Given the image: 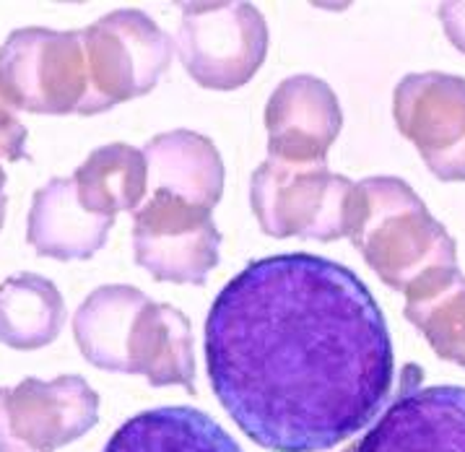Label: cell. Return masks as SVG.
Returning <instances> with one entry per match:
<instances>
[{
  "label": "cell",
  "instance_id": "cell-1",
  "mask_svg": "<svg viewBox=\"0 0 465 452\" xmlns=\"http://www.w3.org/2000/svg\"><path fill=\"white\" fill-rule=\"evenodd\" d=\"M213 393L268 452H328L391 396L388 322L351 268L286 252L247 263L205 318Z\"/></svg>",
  "mask_w": 465,
  "mask_h": 452
},
{
  "label": "cell",
  "instance_id": "cell-2",
  "mask_svg": "<svg viewBox=\"0 0 465 452\" xmlns=\"http://www.w3.org/2000/svg\"><path fill=\"white\" fill-rule=\"evenodd\" d=\"M74 339L96 369L141 375L153 388L183 385L195 393L193 328L185 312L151 301L135 286L94 289L75 310Z\"/></svg>",
  "mask_w": 465,
  "mask_h": 452
},
{
  "label": "cell",
  "instance_id": "cell-3",
  "mask_svg": "<svg viewBox=\"0 0 465 452\" xmlns=\"http://www.w3.org/2000/svg\"><path fill=\"white\" fill-rule=\"evenodd\" d=\"M349 237L374 276L401 294L429 270L458 265L455 240L401 177L354 185Z\"/></svg>",
  "mask_w": 465,
  "mask_h": 452
},
{
  "label": "cell",
  "instance_id": "cell-4",
  "mask_svg": "<svg viewBox=\"0 0 465 452\" xmlns=\"http://www.w3.org/2000/svg\"><path fill=\"white\" fill-rule=\"evenodd\" d=\"M354 185L325 162L297 164L271 159L252 172L250 206L268 237L335 242L349 237Z\"/></svg>",
  "mask_w": 465,
  "mask_h": 452
},
{
  "label": "cell",
  "instance_id": "cell-5",
  "mask_svg": "<svg viewBox=\"0 0 465 452\" xmlns=\"http://www.w3.org/2000/svg\"><path fill=\"white\" fill-rule=\"evenodd\" d=\"M89 96L84 114H102L149 94L167 74L174 44L167 32L138 8H120L81 29Z\"/></svg>",
  "mask_w": 465,
  "mask_h": 452
},
{
  "label": "cell",
  "instance_id": "cell-6",
  "mask_svg": "<svg viewBox=\"0 0 465 452\" xmlns=\"http://www.w3.org/2000/svg\"><path fill=\"white\" fill-rule=\"evenodd\" d=\"M0 96L21 113L84 114L89 75L81 29L11 32L0 44Z\"/></svg>",
  "mask_w": 465,
  "mask_h": 452
},
{
  "label": "cell",
  "instance_id": "cell-7",
  "mask_svg": "<svg viewBox=\"0 0 465 452\" xmlns=\"http://www.w3.org/2000/svg\"><path fill=\"white\" fill-rule=\"evenodd\" d=\"M174 50L187 75L213 92H234L261 71L268 24L250 3H185Z\"/></svg>",
  "mask_w": 465,
  "mask_h": 452
},
{
  "label": "cell",
  "instance_id": "cell-8",
  "mask_svg": "<svg viewBox=\"0 0 465 452\" xmlns=\"http://www.w3.org/2000/svg\"><path fill=\"white\" fill-rule=\"evenodd\" d=\"M96 424L99 396L81 375L0 388V452H57Z\"/></svg>",
  "mask_w": 465,
  "mask_h": 452
},
{
  "label": "cell",
  "instance_id": "cell-9",
  "mask_svg": "<svg viewBox=\"0 0 465 452\" xmlns=\"http://www.w3.org/2000/svg\"><path fill=\"white\" fill-rule=\"evenodd\" d=\"M135 263L156 281L203 286L219 265L222 231L211 211L185 201L153 192L133 219Z\"/></svg>",
  "mask_w": 465,
  "mask_h": 452
},
{
  "label": "cell",
  "instance_id": "cell-10",
  "mask_svg": "<svg viewBox=\"0 0 465 452\" xmlns=\"http://www.w3.org/2000/svg\"><path fill=\"white\" fill-rule=\"evenodd\" d=\"M392 117L437 180L465 182L463 75L427 71L401 78L392 92Z\"/></svg>",
  "mask_w": 465,
  "mask_h": 452
},
{
  "label": "cell",
  "instance_id": "cell-11",
  "mask_svg": "<svg viewBox=\"0 0 465 452\" xmlns=\"http://www.w3.org/2000/svg\"><path fill=\"white\" fill-rule=\"evenodd\" d=\"M349 452H465V388H409Z\"/></svg>",
  "mask_w": 465,
  "mask_h": 452
},
{
  "label": "cell",
  "instance_id": "cell-12",
  "mask_svg": "<svg viewBox=\"0 0 465 452\" xmlns=\"http://www.w3.org/2000/svg\"><path fill=\"white\" fill-rule=\"evenodd\" d=\"M343 128V113L335 92L317 75L283 78L265 104V131L271 159L315 164Z\"/></svg>",
  "mask_w": 465,
  "mask_h": 452
},
{
  "label": "cell",
  "instance_id": "cell-13",
  "mask_svg": "<svg viewBox=\"0 0 465 452\" xmlns=\"http://www.w3.org/2000/svg\"><path fill=\"white\" fill-rule=\"evenodd\" d=\"M112 224L110 216H94L81 206L74 177H53L35 192L26 242L42 258L86 260L104 247Z\"/></svg>",
  "mask_w": 465,
  "mask_h": 452
},
{
  "label": "cell",
  "instance_id": "cell-14",
  "mask_svg": "<svg viewBox=\"0 0 465 452\" xmlns=\"http://www.w3.org/2000/svg\"><path fill=\"white\" fill-rule=\"evenodd\" d=\"M149 188L213 211L223 195V162L211 138L193 131L153 135L143 146Z\"/></svg>",
  "mask_w": 465,
  "mask_h": 452
},
{
  "label": "cell",
  "instance_id": "cell-15",
  "mask_svg": "<svg viewBox=\"0 0 465 452\" xmlns=\"http://www.w3.org/2000/svg\"><path fill=\"white\" fill-rule=\"evenodd\" d=\"M104 452H244L222 424L201 408L162 406L128 418Z\"/></svg>",
  "mask_w": 465,
  "mask_h": 452
},
{
  "label": "cell",
  "instance_id": "cell-16",
  "mask_svg": "<svg viewBox=\"0 0 465 452\" xmlns=\"http://www.w3.org/2000/svg\"><path fill=\"white\" fill-rule=\"evenodd\" d=\"M406 320L429 340L431 351L465 369V276L434 268L403 291Z\"/></svg>",
  "mask_w": 465,
  "mask_h": 452
},
{
  "label": "cell",
  "instance_id": "cell-17",
  "mask_svg": "<svg viewBox=\"0 0 465 452\" xmlns=\"http://www.w3.org/2000/svg\"><path fill=\"white\" fill-rule=\"evenodd\" d=\"M65 301L55 283L37 273H16L0 283V343L37 351L60 336Z\"/></svg>",
  "mask_w": 465,
  "mask_h": 452
},
{
  "label": "cell",
  "instance_id": "cell-18",
  "mask_svg": "<svg viewBox=\"0 0 465 452\" xmlns=\"http://www.w3.org/2000/svg\"><path fill=\"white\" fill-rule=\"evenodd\" d=\"M75 192L94 216L114 219L123 211H138L149 190V167L143 151L128 143H110L89 153L75 170Z\"/></svg>",
  "mask_w": 465,
  "mask_h": 452
},
{
  "label": "cell",
  "instance_id": "cell-19",
  "mask_svg": "<svg viewBox=\"0 0 465 452\" xmlns=\"http://www.w3.org/2000/svg\"><path fill=\"white\" fill-rule=\"evenodd\" d=\"M29 131L16 117V110L0 96V162H21L26 156Z\"/></svg>",
  "mask_w": 465,
  "mask_h": 452
},
{
  "label": "cell",
  "instance_id": "cell-20",
  "mask_svg": "<svg viewBox=\"0 0 465 452\" xmlns=\"http://www.w3.org/2000/svg\"><path fill=\"white\" fill-rule=\"evenodd\" d=\"M440 21L445 26V34L452 42V47L465 53V3H442Z\"/></svg>",
  "mask_w": 465,
  "mask_h": 452
},
{
  "label": "cell",
  "instance_id": "cell-21",
  "mask_svg": "<svg viewBox=\"0 0 465 452\" xmlns=\"http://www.w3.org/2000/svg\"><path fill=\"white\" fill-rule=\"evenodd\" d=\"M5 203H8V198H5V172L0 167V226H3V219H5Z\"/></svg>",
  "mask_w": 465,
  "mask_h": 452
}]
</instances>
